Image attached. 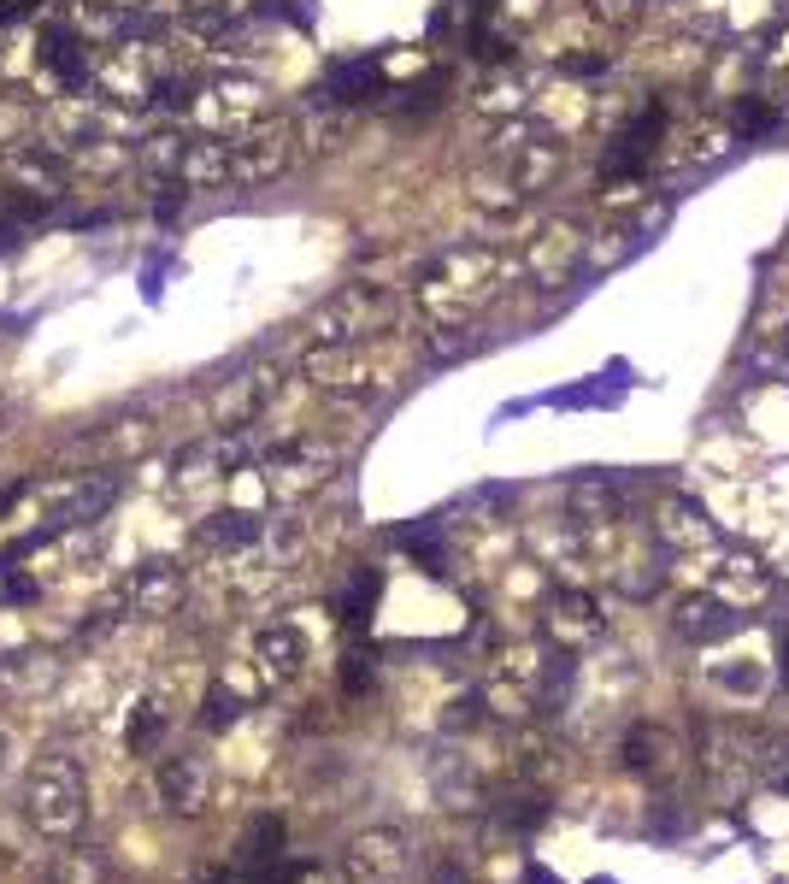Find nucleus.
I'll return each mask as SVG.
<instances>
[{
  "label": "nucleus",
  "mask_w": 789,
  "mask_h": 884,
  "mask_svg": "<svg viewBox=\"0 0 789 884\" xmlns=\"http://www.w3.org/2000/svg\"><path fill=\"white\" fill-rule=\"evenodd\" d=\"M624 766L642 778H678L683 773V749L666 726H636L624 737Z\"/></svg>",
  "instance_id": "4be33fe9"
},
{
  "label": "nucleus",
  "mask_w": 789,
  "mask_h": 884,
  "mask_svg": "<svg viewBox=\"0 0 789 884\" xmlns=\"http://www.w3.org/2000/svg\"><path fill=\"white\" fill-rule=\"evenodd\" d=\"M19 496H24V484H12V489H0V513H7V507H19Z\"/></svg>",
  "instance_id": "58836bf2"
},
{
  "label": "nucleus",
  "mask_w": 789,
  "mask_h": 884,
  "mask_svg": "<svg viewBox=\"0 0 789 884\" xmlns=\"http://www.w3.org/2000/svg\"><path fill=\"white\" fill-rule=\"evenodd\" d=\"M266 112V83H254L247 71H213L195 83V119L213 130H247Z\"/></svg>",
  "instance_id": "423d86ee"
},
{
  "label": "nucleus",
  "mask_w": 789,
  "mask_h": 884,
  "mask_svg": "<svg viewBox=\"0 0 789 884\" xmlns=\"http://www.w3.org/2000/svg\"><path fill=\"white\" fill-rule=\"evenodd\" d=\"M749 360L754 366H784L789 360V301H766L749 325Z\"/></svg>",
  "instance_id": "393cba45"
},
{
  "label": "nucleus",
  "mask_w": 789,
  "mask_h": 884,
  "mask_svg": "<svg viewBox=\"0 0 789 884\" xmlns=\"http://www.w3.org/2000/svg\"><path fill=\"white\" fill-rule=\"evenodd\" d=\"M295 124L289 119H266V124H247L230 136V183H271L289 171L295 159Z\"/></svg>",
  "instance_id": "39448f33"
},
{
  "label": "nucleus",
  "mask_w": 789,
  "mask_h": 884,
  "mask_svg": "<svg viewBox=\"0 0 789 884\" xmlns=\"http://www.w3.org/2000/svg\"><path fill=\"white\" fill-rule=\"evenodd\" d=\"M495 820H501V825H513V832H536V825L548 820V802H543V796H519V802L495 808Z\"/></svg>",
  "instance_id": "f704fd0d"
},
{
  "label": "nucleus",
  "mask_w": 789,
  "mask_h": 884,
  "mask_svg": "<svg viewBox=\"0 0 789 884\" xmlns=\"http://www.w3.org/2000/svg\"><path fill=\"white\" fill-rule=\"evenodd\" d=\"M372 685H377V655H372V649H348V655H342V690L365 695Z\"/></svg>",
  "instance_id": "473e14b6"
},
{
  "label": "nucleus",
  "mask_w": 789,
  "mask_h": 884,
  "mask_svg": "<svg viewBox=\"0 0 789 884\" xmlns=\"http://www.w3.org/2000/svg\"><path fill=\"white\" fill-rule=\"evenodd\" d=\"M166 695H142L136 702V714H130V731H124V743H130V755H148V749L159 743V731H166Z\"/></svg>",
  "instance_id": "7c9ffc66"
},
{
  "label": "nucleus",
  "mask_w": 789,
  "mask_h": 884,
  "mask_svg": "<svg viewBox=\"0 0 789 884\" xmlns=\"http://www.w3.org/2000/svg\"><path fill=\"white\" fill-rule=\"evenodd\" d=\"M247 707H254V695H242L230 678H213L207 695H201V726H207V731H230Z\"/></svg>",
  "instance_id": "cd10ccee"
},
{
  "label": "nucleus",
  "mask_w": 789,
  "mask_h": 884,
  "mask_svg": "<svg viewBox=\"0 0 789 884\" xmlns=\"http://www.w3.org/2000/svg\"><path fill=\"white\" fill-rule=\"evenodd\" d=\"M566 513L578 531H612L624 519V484L612 472H578L566 484Z\"/></svg>",
  "instance_id": "2eb2a0df"
},
{
  "label": "nucleus",
  "mask_w": 789,
  "mask_h": 884,
  "mask_svg": "<svg viewBox=\"0 0 789 884\" xmlns=\"http://www.w3.org/2000/svg\"><path fill=\"white\" fill-rule=\"evenodd\" d=\"M583 259H590V242H583L572 225H543L536 237H524V249H519L524 278L543 283V289L572 283L578 271H583Z\"/></svg>",
  "instance_id": "1a4fd4ad"
},
{
  "label": "nucleus",
  "mask_w": 789,
  "mask_h": 884,
  "mask_svg": "<svg viewBox=\"0 0 789 884\" xmlns=\"http://www.w3.org/2000/svg\"><path fill=\"white\" fill-rule=\"evenodd\" d=\"M583 7H590V19H602L607 31H631L648 0H583Z\"/></svg>",
  "instance_id": "72a5a7b5"
},
{
  "label": "nucleus",
  "mask_w": 789,
  "mask_h": 884,
  "mask_svg": "<svg viewBox=\"0 0 789 884\" xmlns=\"http://www.w3.org/2000/svg\"><path fill=\"white\" fill-rule=\"evenodd\" d=\"M19 242H24V225H0V254L19 249Z\"/></svg>",
  "instance_id": "4c0bfd02"
},
{
  "label": "nucleus",
  "mask_w": 789,
  "mask_h": 884,
  "mask_svg": "<svg viewBox=\"0 0 789 884\" xmlns=\"http://www.w3.org/2000/svg\"><path fill=\"white\" fill-rule=\"evenodd\" d=\"M277 861H283V820H277V814H259V820L242 832V844H236V855H230V867H247V873H271Z\"/></svg>",
  "instance_id": "a878e982"
},
{
  "label": "nucleus",
  "mask_w": 789,
  "mask_h": 884,
  "mask_svg": "<svg viewBox=\"0 0 789 884\" xmlns=\"http://www.w3.org/2000/svg\"><path fill=\"white\" fill-rule=\"evenodd\" d=\"M401 318V295L384 283H342L336 295L306 318V342L313 348H354L365 337H384Z\"/></svg>",
  "instance_id": "f03ea898"
},
{
  "label": "nucleus",
  "mask_w": 789,
  "mask_h": 884,
  "mask_svg": "<svg viewBox=\"0 0 789 884\" xmlns=\"http://www.w3.org/2000/svg\"><path fill=\"white\" fill-rule=\"evenodd\" d=\"M178 596H183V572L171 567V560H142V567L112 590V607H119L124 619L130 614H171Z\"/></svg>",
  "instance_id": "dca6fc26"
},
{
  "label": "nucleus",
  "mask_w": 789,
  "mask_h": 884,
  "mask_svg": "<svg viewBox=\"0 0 789 884\" xmlns=\"http://www.w3.org/2000/svg\"><path fill=\"white\" fill-rule=\"evenodd\" d=\"M778 655H784V690H789V631H778Z\"/></svg>",
  "instance_id": "ea45409f"
},
{
  "label": "nucleus",
  "mask_w": 789,
  "mask_h": 884,
  "mask_svg": "<svg viewBox=\"0 0 789 884\" xmlns=\"http://www.w3.org/2000/svg\"><path fill=\"white\" fill-rule=\"evenodd\" d=\"M648 537L666 548V555H701V548L719 543V525H713V513L701 507L695 496H683V489H671V496L654 507L648 519Z\"/></svg>",
  "instance_id": "9d476101"
},
{
  "label": "nucleus",
  "mask_w": 789,
  "mask_h": 884,
  "mask_svg": "<svg viewBox=\"0 0 789 884\" xmlns=\"http://www.w3.org/2000/svg\"><path fill=\"white\" fill-rule=\"evenodd\" d=\"M543 626H548V637L560 649H583V643H595L602 637V602L590 596L583 584H554L548 590V607H543Z\"/></svg>",
  "instance_id": "f8f14e48"
},
{
  "label": "nucleus",
  "mask_w": 789,
  "mask_h": 884,
  "mask_svg": "<svg viewBox=\"0 0 789 884\" xmlns=\"http://www.w3.org/2000/svg\"><path fill=\"white\" fill-rule=\"evenodd\" d=\"M247 460H259V437L254 425H236V431H207L201 443H189L178 455V484H213V477H236Z\"/></svg>",
  "instance_id": "6e6552de"
},
{
  "label": "nucleus",
  "mask_w": 789,
  "mask_h": 884,
  "mask_svg": "<svg viewBox=\"0 0 789 884\" xmlns=\"http://www.w3.org/2000/svg\"><path fill=\"white\" fill-rule=\"evenodd\" d=\"M336 467H342V455L318 437L277 443L259 455V484H266L271 501H301V496H313V489H325L336 477Z\"/></svg>",
  "instance_id": "20e7f679"
},
{
  "label": "nucleus",
  "mask_w": 789,
  "mask_h": 884,
  "mask_svg": "<svg viewBox=\"0 0 789 884\" xmlns=\"http://www.w3.org/2000/svg\"><path fill=\"white\" fill-rule=\"evenodd\" d=\"M53 678H60V661L36 655V649L0 655V690L7 695H41V690H53Z\"/></svg>",
  "instance_id": "bb28decb"
},
{
  "label": "nucleus",
  "mask_w": 789,
  "mask_h": 884,
  "mask_svg": "<svg viewBox=\"0 0 789 884\" xmlns=\"http://www.w3.org/2000/svg\"><path fill=\"white\" fill-rule=\"evenodd\" d=\"M590 884H619V879H590Z\"/></svg>",
  "instance_id": "79ce46f5"
},
{
  "label": "nucleus",
  "mask_w": 789,
  "mask_h": 884,
  "mask_svg": "<svg viewBox=\"0 0 789 884\" xmlns=\"http://www.w3.org/2000/svg\"><path fill=\"white\" fill-rule=\"evenodd\" d=\"M671 626L683 643H725L730 631H742V607H730L725 596H683Z\"/></svg>",
  "instance_id": "aec40b11"
},
{
  "label": "nucleus",
  "mask_w": 789,
  "mask_h": 884,
  "mask_svg": "<svg viewBox=\"0 0 789 884\" xmlns=\"http://www.w3.org/2000/svg\"><path fill=\"white\" fill-rule=\"evenodd\" d=\"M713 596H725L730 607H749L760 596H772V572L760 567L754 555H742V548H730L719 560V578H713Z\"/></svg>",
  "instance_id": "b1692460"
},
{
  "label": "nucleus",
  "mask_w": 789,
  "mask_h": 884,
  "mask_svg": "<svg viewBox=\"0 0 789 884\" xmlns=\"http://www.w3.org/2000/svg\"><path fill=\"white\" fill-rule=\"evenodd\" d=\"M277 396V372L271 366H247L236 378H224L213 389V425L218 431H236V425H254V413Z\"/></svg>",
  "instance_id": "f3484780"
},
{
  "label": "nucleus",
  "mask_w": 789,
  "mask_h": 884,
  "mask_svg": "<svg viewBox=\"0 0 789 884\" xmlns=\"http://www.w3.org/2000/svg\"><path fill=\"white\" fill-rule=\"evenodd\" d=\"M254 666L266 685H289L306 673V631L301 626H266L254 637Z\"/></svg>",
  "instance_id": "6ab92c4d"
},
{
  "label": "nucleus",
  "mask_w": 789,
  "mask_h": 884,
  "mask_svg": "<svg viewBox=\"0 0 789 884\" xmlns=\"http://www.w3.org/2000/svg\"><path fill=\"white\" fill-rule=\"evenodd\" d=\"M531 884H560V879H554L548 867H531Z\"/></svg>",
  "instance_id": "a19ab883"
},
{
  "label": "nucleus",
  "mask_w": 789,
  "mask_h": 884,
  "mask_svg": "<svg viewBox=\"0 0 789 884\" xmlns=\"http://www.w3.org/2000/svg\"><path fill=\"white\" fill-rule=\"evenodd\" d=\"M36 60L48 71L53 83H60V95H89L95 83V65H89V41H83L77 24H48L36 41Z\"/></svg>",
  "instance_id": "ddd939ff"
},
{
  "label": "nucleus",
  "mask_w": 789,
  "mask_h": 884,
  "mask_svg": "<svg viewBox=\"0 0 789 884\" xmlns=\"http://www.w3.org/2000/svg\"><path fill=\"white\" fill-rule=\"evenodd\" d=\"M501 271H507L501 249H484V242L448 249L436 266H425V278H418V307L430 313V325H465V318L495 295Z\"/></svg>",
  "instance_id": "f257e3e1"
},
{
  "label": "nucleus",
  "mask_w": 789,
  "mask_h": 884,
  "mask_svg": "<svg viewBox=\"0 0 789 884\" xmlns=\"http://www.w3.org/2000/svg\"><path fill=\"white\" fill-rule=\"evenodd\" d=\"M495 166H507V178L524 195H543L566 166V142L560 136H507V148H495Z\"/></svg>",
  "instance_id": "4468645a"
},
{
  "label": "nucleus",
  "mask_w": 789,
  "mask_h": 884,
  "mask_svg": "<svg viewBox=\"0 0 789 884\" xmlns=\"http://www.w3.org/2000/svg\"><path fill=\"white\" fill-rule=\"evenodd\" d=\"M83 814H89V790H83V766L71 755H41L24 778V820L36 825L41 837L65 844L77 837Z\"/></svg>",
  "instance_id": "7ed1b4c3"
},
{
  "label": "nucleus",
  "mask_w": 789,
  "mask_h": 884,
  "mask_svg": "<svg viewBox=\"0 0 789 884\" xmlns=\"http://www.w3.org/2000/svg\"><path fill=\"white\" fill-rule=\"evenodd\" d=\"M236 24V0H183V31L195 41H224Z\"/></svg>",
  "instance_id": "c85d7f7f"
},
{
  "label": "nucleus",
  "mask_w": 789,
  "mask_h": 884,
  "mask_svg": "<svg viewBox=\"0 0 789 884\" xmlns=\"http://www.w3.org/2000/svg\"><path fill=\"white\" fill-rule=\"evenodd\" d=\"M266 543V519L254 513V507H224V513H207L195 525V548H207V555H254V548Z\"/></svg>",
  "instance_id": "a211bd4d"
},
{
  "label": "nucleus",
  "mask_w": 789,
  "mask_h": 884,
  "mask_svg": "<svg viewBox=\"0 0 789 884\" xmlns=\"http://www.w3.org/2000/svg\"><path fill=\"white\" fill-rule=\"evenodd\" d=\"M560 71H566V77H602V71H607V53H566Z\"/></svg>",
  "instance_id": "e433bc0d"
},
{
  "label": "nucleus",
  "mask_w": 789,
  "mask_h": 884,
  "mask_svg": "<svg viewBox=\"0 0 789 884\" xmlns=\"http://www.w3.org/2000/svg\"><path fill=\"white\" fill-rule=\"evenodd\" d=\"M159 796L171 814H201L207 808V755H171L159 766Z\"/></svg>",
  "instance_id": "5701e85b"
},
{
  "label": "nucleus",
  "mask_w": 789,
  "mask_h": 884,
  "mask_svg": "<svg viewBox=\"0 0 789 884\" xmlns=\"http://www.w3.org/2000/svg\"><path fill=\"white\" fill-rule=\"evenodd\" d=\"M0 602H7V607L36 602V584H31L24 572H12V560H0Z\"/></svg>",
  "instance_id": "c9c22d12"
},
{
  "label": "nucleus",
  "mask_w": 789,
  "mask_h": 884,
  "mask_svg": "<svg viewBox=\"0 0 789 884\" xmlns=\"http://www.w3.org/2000/svg\"><path fill=\"white\" fill-rule=\"evenodd\" d=\"M342 879L348 884H401L406 879V837L377 825V832H360L342 855Z\"/></svg>",
  "instance_id": "9b49d317"
},
{
  "label": "nucleus",
  "mask_w": 789,
  "mask_h": 884,
  "mask_svg": "<svg viewBox=\"0 0 789 884\" xmlns=\"http://www.w3.org/2000/svg\"><path fill=\"white\" fill-rule=\"evenodd\" d=\"M65 195V166L60 148H19L7 159V201L24 213V219H41L53 213Z\"/></svg>",
  "instance_id": "0eeeda50"
},
{
  "label": "nucleus",
  "mask_w": 789,
  "mask_h": 884,
  "mask_svg": "<svg viewBox=\"0 0 789 884\" xmlns=\"http://www.w3.org/2000/svg\"><path fill=\"white\" fill-rule=\"evenodd\" d=\"M377 596H384V578H377L372 567H354V572H348V584H342V596H336V614H342L348 626H365L372 607H377Z\"/></svg>",
  "instance_id": "c756f323"
},
{
  "label": "nucleus",
  "mask_w": 789,
  "mask_h": 884,
  "mask_svg": "<svg viewBox=\"0 0 789 884\" xmlns=\"http://www.w3.org/2000/svg\"><path fill=\"white\" fill-rule=\"evenodd\" d=\"M53 884H112V867L100 849H65L53 867Z\"/></svg>",
  "instance_id": "2f4dec72"
},
{
  "label": "nucleus",
  "mask_w": 789,
  "mask_h": 884,
  "mask_svg": "<svg viewBox=\"0 0 789 884\" xmlns=\"http://www.w3.org/2000/svg\"><path fill=\"white\" fill-rule=\"evenodd\" d=\"M389 83H384V60L377 53H365V60H336L330 65V77L318 83V100H330V107H360V100H372V95H384Z\"/></svg>",
  "instance_id": "412c9836"
}]
</instances>
